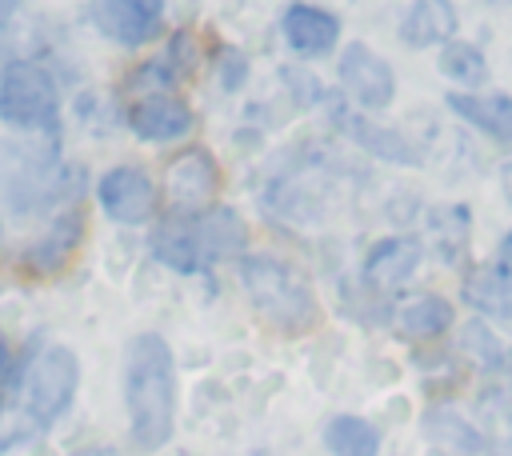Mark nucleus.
<instances>
[{"label": "nucleus", "instance_id": "obj_24", "mask_svg": "<svg viewBox=\"0 0 512 456\" xmlns=\"http://www.w3.org/2000/svg\"><path fill=\"white\" fill-rule=\"evenodd\" d=\"M464 344H468V352H476L488 368H496L500 360H504V352H500V344L492 340V332L484 328V324H468L464 328Z\"/></svg>", "mask_w": 512, "mask_h": 456}, {"label": "nucleus", "instance_id": "obj_20", "mask_svg": "<svg viewBox=\"0 0 512 456\" xmlns=\"http://www.w3.org/2000/svg\"><path fill=\"white\" fill-rule=\"evenodd\" d=\"M440 72L452 80V84H464V92L468 88H480V84H488V60H484V52L476 48V44H468V40H448V44H440Z\"/></svg>", "mask_w": 512, "mask_h": 456}, {"label": "nucleus", "instance_id": "obj_11", "mask_svg": "<svg viewBox=\"0 0 512 456\" xmlns=\"http://www.w3.org/2000/svg\"><path fill=\"white\" fill-rule=\"evenodd\" d=\"M192 124H196L192 108L180 96H168V92H152V96H144L128 108V128L148 144L184 140L192 132Z\"/></svg>", "mask_w": 512, "mask_h": 456}, {"label": "nucleus", "instance_id": "obj_12", "mask_svg": "<svg viewBox=\"0 0 512 456\" xmlns=\"http://www.w3.org/2000/svg\"><path fill=\"white\" fill-rule=\"evenodd\" d=\"M80 236H84V208H64V212H56V220L48 224V232L36 244L24 248L20 264L28 272H36V276H52V272H60L72 260Z\"/></svg>", "mask_w": 512, "mask_h": 456}, {"label": "nucleus", "instance_id": "obj_13", "mask_svg": "<svg viewBox=\"0 0 512 456\" xmlns=\"http://www.w3.org/2000/svg\"><path fill=\"white\" fill-rule=\"evenodd\" d=\"M280 28H284L288 48L300 56H324L340 40V20L316 4H288L280 16Z\"/></svg>", "mask_w": 512, "mask_h": 456}, {"label": "nucleus", "instance_id": "obj_6", "mask_svg": "<svg viewBox=\"0 0 512 456\" xmlns=\"http://www.w3.org/2000/svg\"><path fill=\"white\" fill-rule=\"evenodd\" d=\"M336 72H340V88H344L364 112H380V108H388L392 96H396V72H392V64H388L384 56H376L372 48H364V44H348V48L340 52Z\"/></svg>", "mask_w": 512, "mask_h": 456}, {"label": "nucleus", "instance_id": "obj_7", "mask_svg": "<svg viewBox=\"0 0 512 456\" xmlns=\"http://www.w3.org/2000/svg\"><path fill=\"white\" fill-rule=\"evenodd\" d=\"M96 200L100 208L116 220V224H144L156 212V184L148 180L144 168L136 164H116L100 176L96 184Z\"/></svg>", "mask_w": 512, "mask_h": 456}, {"label": "nucleus", "instance_id": "obj_2", "mask_svg": "<svg viewBox=\"0 0 512 456\" xmlns=\"http://www.w3.org/2000/svg\"><path fill=\"white\" fill-rule=\"evenodd\" d=\"M244 236H248L244 220L232 208L216 204L204 212H172L168 220H160L152 228L148 248L164 268L196 276V272L212 268L216 260L236 256L244 248Z\"/></svg>", "mask_w": 512, "mask_h": 456}, {"label": "nucleus", "instance_id": "obj_29", "mask_svg": "<svg viewBox=\"0 0 512 456\" xmlns=\"http://www.w3.org/2000/svg\"><path fill=\"white\" fill-rule=\"evenodd\" d=\"M504 196H508V204H512V160L504 164Z\"/></svg>", "mask_w": 512, "mask_h": 456}, {"label": "nucleus", "instance_id": "obj_25", "mask_svg": "<svg viewBox=\"0 0 512 456\" xmlns=\"http://www.w3.org/2000/svg\"><path fill=\"white\" fill-rule=\"evenodd\" d=\"M284 80H288V88H292V96L300 100V104H316L324 92H320V84H316V76H308V72H300V68H284Z\"/></svg>", "mask_w": 512, "mask_h": 456}, {"label": "nucleus", "instance_id": "obj_28", "mask_svg": "<svg viewBox=\"0 0 512 456\" xmlns=\"http://www.w3.org/2000/svg\"><path fill=\"white\" fill-rule=\"evenodd\" d=\"M72 456H124L116 448H84V452H72Z\"/></svg>", "mask_w": 512, "mask_h": 456}, {"label": "nucleus", "instance_id": "obj_5", "mask_svg": "<svg viewBox=\"0 0 512 456\" xmlns=\"http://www.w3.org/2000/svg\"><path fill=\"white\" fill-rule=\"evenodd\" d=\"M80 388V360L72 348L64 344H48L36 352V360L28 364V380H24V408L32 416L36 428L56 424L68 404L76 400Z\"/></svg>", "mask_w": 512, "mask_h": 456}, {"label": "nucleus", "instance_id": "obj_23", "mask_svg": "<svg viewBox=\"0 0 512 456\" xmlns=\"http://www.w3.org/2000/svg\"><path fill=\"white\" fill-rule=\"evenodd\" d=\"M196 56H200V52H196V40H192L188 32H176V36L168 40V52H164L160 60H164V68L172 72V80H184V76L196 68Z\"/></svg>", "mask_w": 512, "mask_h": 456}, {"label": "nucleus", "instance_id": "obj_22", "mask_svg": "<svg viewBox=\"0 0 512 456\" xmlns=\"http://www.w3.org/2000/svg\"><path fill=\"white\" fill-rule=\"evenodd\" d=\"M428 224H432V232H436V240H440L444 260H456L460 248L468 244V208H460V204H452V208H436Z\"/></svg>", "mask_w": 512, "mask_h": 456}, {"label": "nucleus", "instance_id": "obj_3", "mask_svg": "<svg viewBox=\"0 0 512 456\" xmlns=\"http://www.w3.org/2000/svg\"><path fill=\"white\" fill-rule=\"evenodd\" d=\"M240 284H244L252 308L272 328L300 336L320 324V300H316L312 284L300 276V268H292L288 260H280L272 252L240 256Z\"/></svg>", "mask_w": 512, "mask_h": 456}, {"label": "nucleus", "instance_id": "obj_19", "mask_svg": "<svg viewBox=\"0 0 512 456\" xmlns=\"http://www.w3.org/2000/svg\"><path fill=\"white\" fill-rule=\"evenodd\" d=\"M324 448L332 456H376L380 432L360 416H332L324 424Z\"/></svg>", "mask_w": 512, "mask_h": 456}, {"label": "nucleus", "instance_id": "obj_17", "mask_svg": "<svg viewBox=\"0 0 512 456\" xmlns=\"http://www.w3.org/2000/svg\"><path fill=\"white\" fill-rule=\"evenodd\" d=\"M460 292H464V300H468L472 308H480V312H488V316L512 324V272H504L496 260L472 268V272L464 276Z\"/></svg>", "mask_w": 512, "mask_h": 456}, {"label": "nucleus", "instance_id": "obj_16", "mask_svg": "<svg viewBox=\"0 0 512 456\" xmlns=\"http://www.w3.org/2000/svg\"><path fill=\"white\" fill-rule=\"evenodd\" d=\"M448 108L464 120V124H472V128H480L484 136H492V140H504V144H512V96H476V92H448Z\"/></svg>", "mask_w": 512, "mask_h": 456}, {"label": "nucleus", "instance_id": "obj_8", "mask_svg": "<svg viewBox=\"0 0 512 456\" xmlns=\"http://www.w3.org/2000/svg\"><path fill=\"white\" fill-rule=\"evenodd\" d=\"M332 124H336L344 136H352L368 156H376V160H384V164L416 168V164L424 160L420 148H416L408 136H400L396 128H388V124H380V120H372V116L352 112V108L340 104V100H332Z\"/></svg>", "mask_w": 512, "mask_h": 456}, {"label": "nucleus", "instance_id": "obj_30", "mask_svg": "<svg viewBox=\"0 0 512 456\" xmlns=\"http://www.w3.org/2000/svg\"><path fill=\"white\" fill-rule=\"evenodd\" d=\"M16 12V4H0V16H12Z\"/></svg>", "mask_w": 512, "mask_h": 456}, {"label": "nucleus", "instance_id": "obj_27", "mask_svg": "<svg viewBox=\"0 0 512 456\" xmlns=\"http://www.w3.org/2000/svg\"><path fill=\"white\" fill-rule=\"evenodd\" d=\"M8 368H12V352H8V344L0 340V380L8 376Z\"/></svg>", "mask_w": 512, "mask_h": 456}, {"label": "nucleus", "instance_id": "obj_9", "mask_svg": "<svg viewBox=\"0 0 512 456\" xmlns=\"http://www.w3.org/2000/svg\"><path fill=\"white\" fill-rule=\"evenodd\" d=\"M164 184H168L172 212H204L220 184V168L204 148H188L176 160H168Z\"/></svg>", "mask_w": 512, "mask_h": 456}, {"label": "nucleus", "instance_id": "obj_18", "mask_svg": "<svg viewBox=\"0 0 512 456\" xmlns=\"http://www.w3.org/2000/svg\"><path fill=\"white\" fill-rule=\"evenodd\" d=\"M452 304L436 292H424V296H412L396 308V328L404 336H416V340H428V336H440L452 328Z\"/></svg>", "mask_w": 512, "mask_h": 456}, {"label": "nucleus", "instance_id": "obj_26", "mask_svg": "<svg viewBox=\"0 0 512 456\" xmlns=\"http://www.w3.org/2000/svg\"><path fill=\"white\" fill-rule=\"evenodd\" d=\"M496 264H500L504 272H512V232L500 240V260H496Z\"/></svg>", "mask_w": 512, "mask_h": 456}, {"label": "nucleus", "instance_id": "obj_4", "mask_svg": "<svg viewBox=\"0 0 512 456\" xmlns=\"http://www.w3.org/2000/svg\"><path fill=\"white\" fill-rule=\"evenodd\" d=\"M0 120L20 132H60V88L36 60H8L0 68Z\"/></svg>", "mask_w": 512, "mask_h": 456}, {"label": "nucleus", "instance_id": "obj_1", "mask_svg": "<svg viewBox=\"0 0 512 456\" xmlns=\"http://www.w3.org/2000/svg\"><path fill=\"white\" fill-rule=\"evenodd\" d=\"M124 408L136 448L156 452L176 428V360L164 336L140 332L124 352Z\"/></svg>", "mask_w": 512, "mask_h": 456}, {"label": "nucleus", "instance_id": "obj_10", "mask_svg": "<svg viewBox=\"0 0 512 456\" xmlns=\"http://www.w3.org/2000/svg\"><path fill=\"white\" fill-rule=\"evenodd\" d=\"M88 16H96V28L112 36L124 48H140L160 36L164 28V8L156 0H112V4H92Z\"/></svg>", "mask_w": 512, "mask_h": 456}, {"label": "nucleus", "instance_id": "obj_15", "mask_svg": "<svg viewBox=\"0 0 512 456\" xmlns=\"http://www.w3.org/2000/svg\"><path fill=\"white\" fill-rule=\"evenodd\" d=\"M400 40L408 48H432V44H448L456 32V8L444 0H416L400 12L396 24Z\"/></svg>", "mask_w": 512, "mask_h": 456}, {"label": "nucleus", "instance_id": "obj_14", "mask_svg": "<svg viewBox=\"0 0 512 456\" xmlns=\"http://www.w3.org/2000/svg\"><path fill=\"white\" fill-rule=\"evenodd\" d=\"M424 260V248L416 236H388L380 240L368 256H364V280L380 292L388 288H400L404 280H412V272L420 268Z\"/></svg>", "mask_w": 512, "mask_h": 456}, {"label": "nucleus", "instance_id": "obj_21", "mask_svg": "<svg viewBox=\"0 0 512 456\" xmlns=\"http://www.w3.org/2000/svg\"><path fill=\"white\" fill-rule=\"evenodd\" d=\"M428 440L448 444L460 456H476L480 452V432L472 424H464L460 416H452V412H432L428 416Z\"/></svg>", "mask_w": 512, "mask_h": 456}]
</instances>
